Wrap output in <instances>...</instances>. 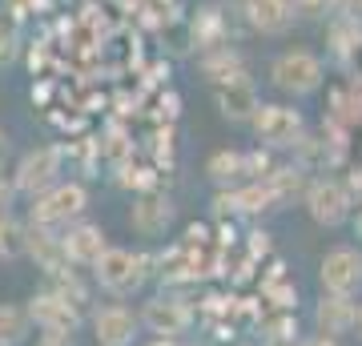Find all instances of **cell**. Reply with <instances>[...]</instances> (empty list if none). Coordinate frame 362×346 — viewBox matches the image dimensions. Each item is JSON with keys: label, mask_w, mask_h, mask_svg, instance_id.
<instances>
[{"label": "cell", "mask_w": 362, "mask_h": 346, "mask_svg": "<svg viewBox=\"0 0 362 346\" xmlns=\"http://www.w3.org/2000/svg\"><path fill=\"white\" fill-rule=\"evenodd\" d=\"M129 221H133V230H141V233H161L173 221V202L161 197V193H141Z\"/></svg>", "instance_id": "e0dca14e"}, {"label": "cell", "mask_w": 362, "mask_h": 346, "mask_svg": "<svg viewBox=\"0 0 362 346\" xmlns=\"http://www.w3.org/2000/svg\"><path fill=\"white\" fill-rule=\"evenodd\" d=\"M354 326H358V330H362V306H358V314H354Z\"/></svg>", "instance_id": "d6a6232c"}, {"label": "cell", "mask_w": 362, "mask_h": 346, "mask_svg": "<svg viewBox=\"0 0 362 346\" xmlns=\"http://www.w3.org/2000/svg\"><path fill=\"white\" fill-rule=\"evenodd\" d=\"M318 282H322L326 294H338V298L358 294L362 290V250H354V246H334L322 258V266H318Z\"/></svg>", "instance_id": "5b68a950"}, {"label": "cell", "mask_w": 362, "mask_h": 346, "mask_svg": "<svg viewBox=\"0 0 362 346\" xmlns=\"http://www.w3.org/2000/svg\"><path fill=\"white\" fill-rule=\"evenodd\" d=\"M52 294H61L69 302V306H77V310H85L89 306V286L81 282L77 278V270H57V274H52V286H49Z\"/></svg>", "instance_id": "44dd1931"}, {"label": "cell", "mask_w": 362, "mask_h": 346, "mask_svg": "<svg viewBox=\"0 0 362 346\" xmlns=\"http://www.w3.org/2000/svg\"><path fill=\"white\" fill-rule=\"evenodd\" d=\"M250 125H254V133L266 149H298L306 142V121L290 105H258Z\"/></svg>", "instance_id": "277c9868"}, {"label": "cell", "mask_w": 362, "mask_h": 346, "mask_svg": "<svg viewBox=\"0 0 362 346\" xmlns=\"http://www.w3.org/2000/svg\"><path fill=\"white\" fill-rule=\"evenodd\" d=\"M206 173L214 185H221V190H230V185H238L242 178V154H233V149H218V154L206 161Z\"/></svg>", "instance_id": "ffe728a7"}, {"label": "cell", "mask_w": 362, "mask_h": 346, "mask_svg": "<svg viewBox=\"0 0 362 346\" xmlns=\"http://www.w3.org/2000/svg\"><path fill=\"white\" fill-rule=\"evenodd\" d=\"M202 69H206V77H209V85H214V89H218V85H238V81H250L246 77V61H242L238 52H230V49L206 52Z\"/></svg>", "instance_id": "ac0fdd59"}, {"label": "cell", "mask_w": 362, "mask_h": 346, "mask_svg": "<svg viewBox=\"0 0 362 346\" xmlns=\"http://www.w3.org/2000/svg\"><path fill=\"white\" fill-rule=\"evenodd\" d=\"M290 8H294V16H318L334 8V0H290Z\"/></svg>", "instance_id": "83f0119b"}, {"label": "cell", "mask_w": 362, "mask_h": 346, "mask_svg": "<svg viewBox=\"0 0 362 346\" xmlns=\"http://www.w3.org/2000/svg\"><path fill=\"white\" fill-rule=\"evenodd\" d=\"M85 209H89V190L81 181H57V185H49L45 193L33 197L28 221L33 226H45V230H57V226L77 221Z\"/></svg>", "instance_id": "7a4b0ae2"}, {"label": "cell", "mask_w": 362, "mask_h": 346, "mask_svg": "<svg viewBox=\"0 0 362 346\" xmlns=\"http://www.w3.org/2000/svg\"><path fill=\"white\" fill-rule=\"evenodd\" d=\"M141 322L153 334H161V338H177V334L189 326V310H185V302L161 294V298H149V302H145Z\"/></svg>", "instance_id": "7c38bea8"}, {"label": "cell", "mask_w": 362, "mask_h": 346, "mask_svg": "<svg viewBox=\"0 0 362 346\" xmlns=\"http://www.w3.org/2000/svg\"><path fill=\"white\" fill-rule=\"evenodd\" d=\"M302 346H338L334 338H314V342H302Z\"/></svg>", "instance_id": "4dcf8cb0"}, {"label": "cell", "mask_w": 362, "mask_h": 346, "mask_svg": "<svg viewBox=\"0 0 362 346\" xmlns=\"http://www.w3.org/2000/svg\"><path fill=\"white\" fill-rule=\"evenodd\" d=\"M306 209H310V218L318 221V226H342V221L350 218V193L342 181L334 178H322L314 181L310 190H306Z\"/></svg>", "instance_id": "52a82bcc"}, {"label": "cell", "mask_w": 362, "mask_h": 346, "mask_svg": "<svg viewBox=\"0 0 362 346\" xmlns=\"http://www.w3.org/2000/svg\"><path fill=\"white\" fill-rule=\"evenodd\" d=\"M270 81H274V89L290 93V97H310V93L322 89V81H326L322 57H314L310 49L282 52V57H274V64H270Z\"/></svg>", "instance_id": "3957f363"}, {"label": "cell", "mask_w": 362, "mask_h": 346, "mask_svg": "<svg viewBox=\"0 0 362 346\" xmlns=\"http://www.w3.org/2000/svg\"><path fill=\"white\" fill-rule=\"evenodd\" d=\"M334 117L338 121H358L362 117V73L346 77V85L334 93Z\"/></svg>", "instance_id": "7402d4cb"}, {"label": "cell", "mask_w": 362, "mask_h": 346, "mask_svg": "<svg viewBox=\"0 0 362 346\" xmlns=\"http://www.w3.org/2000/svg\"><path fill=\"white\" fill-rule=\"evenodd\" d=\"M194 45L202 52H218L230 49V16L221 13L218 4H209L194 16Z\"/></svg>", "instance_id": "9a60e30c"}, {"label": "cell", "mask_w": 362, "mask_h": 346, "mask_svg": "<svg viewBox=\"0 0 362 346\" xmlns=\"http://www.w3.org/2000/svg\"><path fill=\"white\" fill-rule=\"evenodd\" d=\"M330 49H334L338 61L358 57V52H362V21H358V16L334 13V25H330Z\"/></svg>", "instance_id": "d6986e66"}, {"label": "cell", "mask_w": 362, "mask_h": 346, "mask_svg": "<svg viewBox=\"0 0 362 346\" xmlns=\"http://www.w3.org/2000/svg\"><path fill=\"white\" fill-rule=\"evenodd\" d=\"M214 97H218L221 117H226V121H233V125H250V121H254V113H258V105H262L250 81H238V85H218V89H214Z\"/></svg>", "instance_id": "4fadbf2b"}, {"label": "cell", "mask_w": 362, "mask_h": 346, "mask_svg": "<svg viewBox=\"0 0 362 346\" xmlns=\"http://www.w3.org/2000/svg\"><path fill=\"white\" fill-rule=\"evenodd\" d=\"M354 314H358V306H354L350 298L322 294V302H318V310H314V322H318L322 338H338V334H346L350 326H354Z\"/></svg>", "instance_id": "2e32d148"}, {"label": "cell", "mask_w": 362, "mask_h": 346, "mask_svg": "<svg viewBox=\"0 0 362 346\" xmlns=\"http://www.w3.org/2000/svg\"><path fill=\"white\" fill-rule=\"evenodd\" d=\"M49 4H52V0H0V13L13 16V21H25V16L49 8Z\"/></svg>", "instance_id": "4316f807"}, {"label": "cell", "mask_w": 362, "mask_h": 346, "mask_svg": "<svg viewBox=\"0 0 362 346\" xmlns=\"http://www.w3.org/2000/svg\"><path fill=\"white\" fill-rule=\"evenodd\" d=\"M28 330V314L16 306H0V346H16Z\"/></svg>", "instance_id": "603a6c76"}, {"label": "cell", "mask_w": 362, "mask_h": 346, "mask_svg": "<svg viewBox=\"0 0 362 346\" xmlns=\"http://www.w3.org/2000/svg\"><path fill=\"white\" fill-rule=\"evenodd\" d=\"M16 57H21V33H16V21L0 13V69H8Z\"/></svg>", "instance_id": "cb8c5ba5"}, {"label": "cell", "mask_w": 362, "mask_h": 346, "mask_svg": "<svg viewBox=\"0 0 362 346\" xmlns=\"http://www.w3.org/2000/svg\"><path fill=\"white\" fill-rule=\"evenodd\" d=\"M61 157H65V149H57V145H45V149L25 154L21 157V166H16V173H13V190L37 197V193H45L49 185H57Z\"/></svg>", "instance_id": "8992f818"}, {"label": "cell", "mask_w": 362, "mask_h": 346, "mask_svg": "<svg viewBox=\"0 0 362 346\" xmlns=\"http://www.w3.org/2000/svg\"><path fill=\"white\" fill-rule=\"evenodd\" d=\"M242 16H246V25L254 33H262V37H282L294 25L290 0H246L242 4Z\"/></svg>", "instance_id": "30bf717a"}, {"label": "cell", "mask_w": 362, "mask_h": 346, "mask_svg": "<svg viewBox=\"0 0 362 346\" xmlns=\"http://www.w3.org/2000/svg\"><path fill=\"white\" fill-rule=\"evenodd\" d=\"M28 322H37L40 330H52V334H73L81 326V310L69 306L61 294L52 290H40V294L28 298Z\"/></svg>", "instance_id": "ba28073f"}, {"label": "cell", "mask_w": 362, "mask_h": 346, "mask_svg": "<svg viewBox=\"0 0 362 346\" xmlns=\"http://www.w3.org/2000/svg\"><path fill=\"white\" fill-rule=\"evenodd\" d=\"M153 346H177V342H173V338H161V342H153Z\"/></svg>", "instance_id": "1f68e13d"}, {"label": "cell", "mask_w": 362, "mask_h": 346, "mask_svg": "<svg viewBox=\"0 0 362 346\" xmlns=\"http://www.w3.org/2000/svg\"><path fill=\"white\" fill-rule=\"evenodd\" d=\"M13 185H8V181L0 178V218H4V214H8V205H13Z\"/></svg>", "instance_id": "f1b7e54d"}, {"label": "cell", "mask_w": 362, "mask_h": 346, "mask_svg": "<svg viewBox=\"0 0 362 346\" xmlns=\"http://www.w3.org/2000/svg\"><path fill=\"white\" fill-rule=\"evenodd\" d=\"M21 250H25V230L4 214V218H0V258H13V254H21Z\"/></svg>", "instance_id": "d4e9b609"}, {"label": "cell", "mask_w": 362, "mask_h": 346, "mask_svg": "<svg viewBox=\"0 0 362 346\" xmlns=\"http://www.w3.org/2000/svg\"><path fill=\"white\" fill-rule=\"evenodd\" d=\"M149 258L145 254H133V250H121V246H109L97 262H93V278L101 290H109L113 298H129L137 294L149 278Z\"/></svg>", "instance_id": "6da1fadb"}, {"label": "cell", "mask_w": 362, "mask_h": 346, "mask_svg": "<svg viewBox=\"0 0 362 346\" xmlns=\"http://www.w3.org/2000/svg\"><path fill=\"white\" fill-rule=\"evenodd\" d=\"M137 330H141V318L129 306H117L113 302V306H101L93 314V334H97L101 346H133Z\"/></svg>", "instance_id": "9c48e42d"}, {"label": "cell", "mask_w": 362, "mask_h": 346, "mask_svg": "<svg viewBox=\"0 0 362 346\" xmlns=\"http://www.w3.org/2000/svg\"><path fill=\"white\" fill-rule=\"evenodd\" d=\"M4 157H8V133L0 129V166H4Z\"/></svg>", "instance_id": "f546056e"}, {"label": "cell", "mask_w": 362, "mask_h": 346, "mask_svg": "<svg viewBox=\"0 0 362 346\" xmlns=\"http://www.w3.org/2000/svg\"><path fill=\"white\" fill-rule=\"evenodd\" d=\"M61 250H65V262H73V266H93V262L109 250V242H105L101 226L77 221V226H69V233L61 238Z\"/></svg>", "instance_id": "8fae6325"}, {"label": "cell", "mask_w": 362, "mask_h": 346, "mask_svg": "<svg viewBox=\"0 0 362 346\" xmlns=\"http://www.w3.org/2000/svg\"><path fill=\"white\" fill-rule=\"evenodd\" d=\"M266 330H270V342L274 346H290L298 338V318L286 310V314H278V318L266 322Z\"/></svg>", "instance_id": "484cf974"}, {"label": "cell", "mask_w": 362, "mask_h": 346, "mask_svg": "<svg viewBox=\"0 0 362 346\" xmlns=\"http://www.w3.org/2000/svg\"><path fill=\"white\" fill-rule=\"evenodd\" d=\"M25 250H28V258H33V262L49 274V278L57 274V270L69 266L65 250H61V238H57L52 230H45V226H33V221L25 226Z\"/></svg>", "instance_id": "5bb4252c"}]
</instances>
